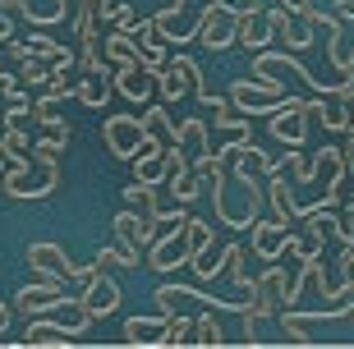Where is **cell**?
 <instances>
[{
  "instance_id": "6da1fadb",
  "label": "cell",
  "mask_w": 354,
  "mask_h": 349,
  "mask_svg": "<svg viewBox=\"0 0 354 349\" xmlns=\"http://www.w3.org/2000/svg\"><path fill=\"white\" fill-rule=\"evenodd\" d=\"M0 189H5V198H14V202L51 198L55 189H60V161H55V152L32 147L24 161H10L5 175H0Z\"/></svg>"
},
{
  "instance_id": "7a4b0ae2",
  "label": "cell",
  "mask_w": 354,
  "mask_h": 349,
  "mask_svg": "<svg viewBox=\"0 0 354 349\" xmlns=\"http://www.w3.org/2000/svg\"><path fill=\"white\" fill-rule=\"evenodd\" d=\"M286 97H290L286 83L272 78V74H249V78H235V83H230V106H235L239 115H249V120L272 115Z\"/></svg>"
},
{
  "instance_id": "3957f363",
  "label": "cell",
  "mask_w": 354,
  "mask_h": 349,
  "mask_svg": "<svg viewBox=\"0 0 354 349\" xmlns=\"http://www.w3.org/2000/svg\"><path fill=\"white\" fill-rule=\"evenodd\" d=\"M28 267H32V276H46V281H88V276H97L102 267L92 262V267H79V262H69V253L60 244H51V239H37V244H28Z\"/></svg>"
},
{
  "instance_id": "277c9868",
  "label": "cell",
  "mask_w": 354,
  "mask_h": 349,
  "mask_svg": "<svg viewBox=\"0 0 354 349\" xmlns=\"http://www.w3.org/2000/svg\"><path fill=\"white\" fill-rule=\"evenodd\" d=\"M235 37H239V5H230V0H207L203 23H198V46H207V51H230Z\"/></svg>"
},
{
  "instance_id": "5b68a950",
  "label": "cell",
  "mask_w": 354,
  "mask_h": 349,
  "mask_svg": "<svg viewBox=\"0 0 354 349\" xmlns=\"http://www.w3.org/2000/svg\"><path fill=\"white\" fill-rule=\"evenodd\" d=\"M198 23H203V10H194V0H189V5H166V10L152 14V28L166 37V46H189V41H198Z\"/></svg>"
},
{
  "instance_id": "8992f818",
  "label": "cell",
  "mask_w": 354,
  "mask_h": 349,
  "mask_svg": "<svg viewBox=\"0 0 354 349\" xmlns=\"http://www.w3.org/2000/svg\"><path fill=\"white\" fill-rule=\"evenodd\" d=\"M267 129H272V138L281 142V147H304V133H308V102L286 97V102L267 115Z\"/></svg>"
},
{
  "instance_id": "52a82bcc",
  "label": "cell",
  "mask_w": 354,
  "mask_h": 349,
  "mask_svg": "<svg viewBox=\"0 0 354 349\" xmlns=\"http://www.w3.org/2000/svg\"><path fill=\"white\" fill-rule=\"evenodd\" d=\"M65 299H69V294H65V285H60V281L32 276V285H24V290H19L10 303H14V312H24V317H46V312H55Z\"/></svg>"
},
{
  "instance_id": "ba28073f",
  "label": "cell",
  "mask_w": 354,
  "mask_h": 349,
  "mask_svg": "<svg viewBox=\"0 0 354 349\" xmlns=\"http://www.w3.org/2000/svg\"><path fill=\"white\" fill-rule=\"evenodd\" d=\"M143 120L138 115H106L102 120V142H106V152L120 156V161H133V152L143 147Z\"/></svg>"
},
{
  "instance_id": "9c48e42d",
  "label": "cell",
  "mask_w": 354,
  "mask_h": 349,
  "mask_svg": "<svg viewBox=\"0 0 354 349\" xmlns=\"http://www.w3.org/2000/svg\"><path fill=\"white\" fill-rule=\"evenodd\" d=\"M235 46H244V51H263V46H272V5H263V0H244L239 5V37Z\"/></svg>"
},
{
  "instance_id": "30bf717a",
  "label": "cell",
  "mask_w": 354,
  "mask_h": 349,
  "mask_svg": "<svg viewBox=\"0 0 354 349\" xmlns=\"http://www.w3.org/2000/svg\"><path fill=\"white\" fill-rule=\"evenodd\" d=\"M143 258H147V272H157V276L175 272V267H189V244H184V220H180V230H166V225H161V234L152 239V248H147Z\"/></svg>"
},
{
  "instance_id": "8fae6325",
  "label": "cell",
  "mask_w": 354,
  "mask_h": 349,
  "mask_svg": "<svg viewBox=\"0 0 354 349\" xmlns=\"http://www.w3.org/2000/svg\"><path fill=\"white\" fill-rule=\"evenodd\" d=\"M120 285L111 281L106 272H97V276H88L83 281V294H79V303L88 308V317L92 322H102V317H111V312H120Z\"/></svg>"
},
{
  "instance_id": "7c38bea8",
  "label": "cell",
  "mask_w": 354,
  "mask_h": 349,
  "mask_svg": "<svg viewBox=\"0 0 354 349\" xmlns=\"http://www.w3.org/2000/svg\"><path fill=\"white\" fill-rule=\"evenodd\" d=\"M290 239H295V225H290V220H253V253H258V258L263 262H276V258H286L290 253Z\"/></svg>"
},
{
  "instance_id": "4fadbf2b",
  "label": "cell",
  "mask_w": 354,
  "mask_h": 349,
  "mask_svg": "<svg viewBox=\"0 0 354 349\" xmlns=\"http://www.w3.org/2000/svg\"><path fill=\"white\" fill-rule=\"evenodd\" d=\"M74 340H79V336H74L60 317L46 312V317H28L24 340H19V345H28V349H55V345H74Z\"/></svg>"
},
{
  "instance_id": "5bb4252c",
  "label": "cell",
  "mask_w": 354,
  "mask_h": 349,
  "mask_svg": "<svg viewBox=\"0 0 354 349\" xmlns=\"http://www.w3.org/2000/svg\"><path fill=\"white\" fill-rule=\"evenodd\" d=\"M133 180L143 184H166V175H171V161H166V142L157 138H143V147L133 152Z\"/></svg>"
},
{
  "instance_id": "9a60e30c",
  "label": "cell",
  "mask_w": 354,
  "mask_h": 349,
  "mask_svg": "<svg viewBox=\"0 0 354 349\" xmlns=\"http://www.w3.org/2000/svg\"><path fill=\"white\" fill-rule=\"evenodd\" d=\"M157 234H161V225H152V220H147L143 211L124 207V211L115 216V239H120V244H129V248H138V253H147Z\"/></svg>"
},
{
  "instance_id": "2e32d148",
  "label": "cell",
  "mask_w": 354,
  "mask_h": 349,
  "mask_svg": "<svg viewBox=\"0 0 354 349\" xmlns=\"http://www.w3.org/2000/svg\"><path fill=\"white\" fill-rule=\"evenodd\" d=\"M111 83H115V92L124 97V102H152V92H157V74L147 65H124L111 74Z\"/></svg>"
},
{
  "instance_id": "e0dca14e",
  "label": "cell",
  "mask_w": 354,
  "mask_h": 349,
  "mask_svg": "<svg viewBox=\"0 0 354 349\" xmlns=\"http://www.w3.org/2000/svg\"><path fill=\"white\" fill-rule=\"evenodd\" d=\"M327 60L341 78H354V41H345V19L341 14H331V23H327Z\"/></svg>"
},
{
  "instance_id": "ac0fdd59",
  "label": "cell",
  "mask_w": 354,
  "mask_h": 349,
  "mask_svg": "<svg viewBox=\"0 0 354 349\" xmlns=\"http://www.w3.org/2000/svg\"><path fill=\"white\" fill-rule=\"evenodd\" d=\"M175 147H180L189 161L212 152V133H207V120H175Z\"/></svg>"
},
{
  "instance_id": "d6986e66",
  "label": "cell",
  "mask_w": 354,
  "mask_h": 349,
  "mask_svg": "<svg viewBox=\"0 0 354 349\" xmlns=\"http://www.w3.org/2000/svg\"><path fill=\"white\" fill-rule=\"evenodd\" d=\"M111 74H115V69H88V74L79 78V88H74V97H79V102L88 106V111H102V106H106V97L115 92Z\"/></svg>"
},
{
  "instance_id": "ffe728a7",
  "label": "cell",
  "mask_w": 354,
  "mask_h": 349,
  "mask_svg": "<svg viewBox=\"0 0 354 349\" xmlns=\"http://www.w3.org/2000/svg\"><path fill=\"white\" fill-rule=\"evenodd\" d=\"M74 14V0H24V19L32 28H55Z\"/></svg>"
},
{
  "instance_id": "44dd1931",
  "label": "cell",
  "mask_w": 354,
  "mask_h": 349,
  "mask_svg": "<svg viewBox=\"0 0 354 349\" xmlns=\"http://www.w3.org/2000/svg\"><path fill=\"white\" fill-rule=\"evenodd\" d=\"M161 331H166V312H157V317H129V322H124V345L157 349Z\"/></svg>"
},
{
  "instance_id": "7402d4cb",
  "label": "cell",
  "mask_w": 354,
  "mask_h": 349,
  "mask_svg": "<svg viewBox=\"0 0 354 349\" xmlns=\"http://www.w3.org/2000/svg\"><path fill=\"white\" fill-rule=\"evenodd\" d=\"M267 207L276 211V220H299V202H295V194H290V184L281 180V170H272L267 175Z\"/></svg>"
},
{
  "instance_id": "603a6c76",
  "label": "cell",
  "mask_w": 354,
  "mask_h": 349,
  "mask_svg": "<svg viewBox=\"0 0 354 349\" xmlns=\"http://www.w3.org/2000/svg\"><path fill=\"white\" fill-rule=\"evenodd\" d=\"M244 262H249V253H244V244H225V248H221V272L230 276V285H235V290H244V294H249L258 276H253L249 267H244Z\"/></svg>"
},
{
  "instance_id": "cb8c5ba5",
  "label": "cell",
  "mask_w": 354,
  "mask_h": 349,
  "mask_svg": "<svg viewBox=\"0 0 354 349\" xmlns=\"http://www.w3.org/2000/svg\"><path fill=\"white\" fill-rule=\"evenodd\" d=\"M166 194H171L175 202H184V207H189L194 198H203V180H198V170L194 166H189V170H171V175H166Z\"/></svg>"
},
{
  "instance_id": "d4e9b609",
  "label": "cell",
  "mask_w": 354,
  "mask_h": 349,
  "mask_svg": "<svg viewBox=\"0 0 354 349\" xmlns=\"http://www.w3.org/2000/svg\"><path fill=\"white\" fill-rule=\"evenodd\" d=\"M184 244H189V267L203 253H212V225L203 216H184Z\"/></svg>"
},
{
  "instance_id": "484cf974",
  "label": "cell",
  "mask_w": 354,
  "mask_h": 349,
  "mask_svg": "<svg viewBox=\"0 0 354 349\" xmlns=\"http://www.w3.org/2000/svg\"><path fill=\"white\" fill-rule=\"evenodd\" d=\"M143 133H147V138H157V142H166V147L175 142V120H171V111H166V102L143 111Z\"/></svg>"
},
{
  "instance_id": "4316f807",
  "label": "cell",
  "mask_w": 354,
  "mask_h": 349,
  "mask_svg": "<svg viewBox=\"0 0 354 349\" xmlns=\"http://www.w3.org/2000/svg\"><path fill=\"white\" fill-rule=\"evenodd\" d=\"M286 166L290 175H295V184H308L317 180V170H322V161H317V152H304V147H286Z\"/></svg>"
},
{
  "instance_id": "83f0119b",
  "label": "cell",
  "mask_w": 354,
  "mask_h": 349,
  "mask_svg": "<svg viewBox=\"0 0 354 349\" xmlns=\"http://www.w3.org/2000/svg\"><path fill=\"white\" fill-rule=\"evenodd\" d=\"M194 345H207V349L225 345V331H221V322H216V308H203L194 317Z\"/></svg>"
},
{
  "instance_id": "f1b7e54d",
  "label": "cell",
  "mask_w": 354,
  "mask_h": 349,
  "mask_svg": "<svg viewBox=\"0 0 354 349\" xmlns=\"http://www.w3.org/2000/svg\"><path fill=\"white\" fill-rule=\"evenodd\" d=\"M184 92H194V88H189V78H184L175 65H166V69L157 74V97H161L166 106H171V102H180Z\"/></svg>"
},
{
  "instance_id": "f546056e",
  "label": "cell",
  "mask_w": 354,
  "mask_h": 349,
  "mask_svg": "<svg viewBox=\"0 0 354 349\" xmlns=\"http://www.w3.org/2000/svg\"><path fill=\"white\" fill-rule=\"evenodd\" d=\"M161 345H194V317L171 312L166 317V331H161Z\"/></svg>"
},
{
  "instance_id": "4dcf8cb0",
  "label": "cell",
  "mask_w": 354,
  "mask_h": 349,
  "mask_svg": "<svg viewBox=\"0 0 354 349\" xmlns=\"http://www.w3.org/2000/svg\"><path fill=\"white\" fill-rule=\"evenodd\" d=\"M0 152H5V161H24V156L32 152V142H28L24 124H10V129L0 133Z\"/></svg>"
},
{
  "instance_id": "1f68e13d",
  "label": "cell",
  "mask_w": 354,
  "mask_h": 349,
  "mask_svg": "<svg viewBox=\"0 0 354 349\" xmlns=\"http://www.w3.org/2000/svg\"><path fill=\"white\" fill-rule=\"evenodd\" d=\"M46 78H51V65H46L41 55L19 60V83H24V88H46Z\"/></svg>"
},
{
  "instance_id": "d6a6232c",
  "label": "cell",
  "mask_w": 354,
  "mask_h": 349,
  "mask_svg": "<svg viewBox=\"0 0 354 349\" xmlns=\"http://www.w3.org/2000/svg\"><path fill=\"white\" fill-rule=\"evenodd\" d=\"M147 14L143 10H133V5H111V10H106V23L115 28V32H133V28L143 23Z\"/></svg>"
},
{
  "instance_id": "836d02e7",
  "label": "cell",
  "mask_w": 354,
  "mask_h": 349,
  "mask_svg": "<svg viewBox=\"0 0 354 349\" xmlns=\"http://www.w3.org/2000/svg\"><path fill=\"white\" fill-rule=\"evenodd\" d=\"M281 336H286L290 345H313V331H308L295 312H286V308H281Z\"/></svg>"
},
{
  "instance_id": "e575fe53",
  "label": "cell",
  "mask_w": 354,
  "mask_h": 349,
  "mask_svg": "<svg viewBox=\"0 0 354 349\" xmlns=\"http://www.w3.org/2000/svg\"><path fill=\"white\" fill-rule=\"evenodd\" d=\"M74 88H79V83H69V65L65 69H51V78H46V97L65 102V97H74Z\"/></svg>"
},
{
  "instance_id": "d590c367",
  "label": "cell",
  "mask_w": 354,
  "mask_h": 349,
  "mask_svg": "<svg viewBox=\"0 0 354 349\" xmlns=\"http://www.w3.org/2000/svg\"><path fill=\"white\" fill-rule=\"evenodd\" d=\"M0 102L14 106V102H32L24 92V83H19V74H0Z\"/></svg>"
},
{
  "instance_id": "8d00e7d4",
  "label": "cell",
  "mask_w": 354,
  "mask_h": 349,
  "mask_svg": "<svg viewBox=\"0 0 354 349\" xmlns=\"http://www.w3.org/2000/svg\"><path fill=\"white\" fill-rule=\"evenodd\" d=\"M331 92H336V97H341L345 124H350V133H354V78H345V83H331Z\"/></svg>"
},
{
  "instance_id": "74e56055",
  "label": "cell",
  "mask_w": 354,
  "mask_h": 349,
  "mask_svg": "<svg viewBox=\"0 0 354 349\" xmlns=\"http://www.w3.org/2000/svg\"><path fill=\"white\" fill-rule=\"evenodd\" d=\"M60 115V102H55V97H46V92H41L37 102H32V120H37V124H46V120H55Z\"/></svg>"
},
{
  "instance_id": "f35d334b",
  "label": "cell",
  "mask_w": 354,
  "mask_h": 349,
  "mask_svg": "<svg viewBox=\"0 0 354 349\" xmlns=\"http://www.w3.org/2000/svg\"><path fill=\"white\" fill-rule=\"evenodd\" d=\"M41 133H46V138H55V142H65V147L74 142V129H69V120H60V115L46 120V124H41Z\"/></svg>"
},
{
  "instance_id": "ab89813d",
  "label": "cell",
  "mask_w": 354,
  "mask_h": 349,
  "mask_svg": "<svg viewBox=\"0 0 354 349\" xmlns=\"http://www.w3.org/2000/svg\"><path fill=\"white\" fill-rule=\"evenodd\" d=\"M5 51H10V60H28V55H32V41L10 37V41H5Z\"/></svg>"
},
{
  "instance_id": "60d3db41",
  "label": "cell",
  "mask_w": 354,
  "mask_h": 349,
  "mask_svg": "<svg viewBox=\"0 0 354 349\" xmlns=\"http://www.w3.org/2000/svg\"><path fill=\"white\" fill-rule=\"evenodd\" d=\"M341 156H345V175L354 180V133H345V147H341Z\"/></svg>"
},
{
  "instance_id": "b9f144b4",
  "label": "cell",
  "mask_w": 354,
  "mask_h": 349,
  "mask_svg": "<svg viewBox=\"0 0 354 349\" xmlns=\"http://www.w3.org/2000/svg\"><path fill=\"white\" fill-rule=\"evenodd\" d=\"M10 317H14V303H0V340H5V331H10Z\"/></svg>"
},
{
  "instance_id": "7bdbcfd3",
  "label": "cell",
  "mask_w": 354,
  "mask_h": 349,
  "mask_svg": "<svg viewBox=\"0 0 354 349\" xmlns=\"http://www.w3.org/2000/svg\"><path fill=\"white\" fill-rule=\"evenodd\" d=\"M336 14H341L345 23H354V0H336Z\"/></svg>"
},
{
  "instance_id": "ee69618b",
  "label": "cell",
  "mask_w": 354,
  "mask_h": 349,
  "mask_svg": "<svg viewBox=\"0 0 354 349\" xmlns=\"http://www.w3.org/2000/svg\"><path fill=\"white\" fill-rule=\"evenodd\" d=\"M263 5H272V10H295L299 0H263Z\"/></svg>"
},
{
  "instance_id": "f6af8a7d",
  "label": "cell",
  "mask_w": 354,
  "mask_h": 349,
  "mask_svg": "<svg viewBox=\"0 0 354 349\" xmlns=\"http://www.w3.org/2000/svg\"><path fill=\"white\" fill-rule=\"evenodd\" d=\"M5 166H10V161H5V152H0V175H5Z\"/></svg>"
},
{
  "instance_id": "bcb514c9",
  "label": "cell",
  "mask_w": 354,
  "mask_h": 349,
  "mask_svg": "<svg viewBox=\"0 0 354 349\" xmlns=\"http://www.w3.org/2000/svg\"><path fill=\"white\" fill-rule=\"evenodd\" d=\"M345 322H354V303H350V312H345Z\"/></svg>"
},
{
  "instance_id": "7dc6e473",
  "label": "cell",
  "mask_w": 354,
  "mask_h": 349,
  "mask_svg": "<svg viewBox=\"0 0 354 349\" xmlns=\"http://www.w3.org/2000/svg\"><path fill=\"white\" fill-rule=\"evenodd\" d=\"M166 5H189V0H166Z\"/></svg>"
}]
</instances>
